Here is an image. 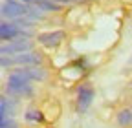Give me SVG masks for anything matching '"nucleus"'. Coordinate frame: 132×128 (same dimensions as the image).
I'll return each instance as SVG.
<instances>
[{
  "instance_id": "10",
  "label": "nucleus",
  "mask_w": 132,
  "mask_h": 128,
  "mask_svg": "<svg viewBox=\"0 0 132 128\" xmlns=\"http://www.w3.org/2000/svg\"><path fill=\"white\" fill-rule=\"evenodd\" d=\"M118 123H119L121 126H128V124H132V110H128V108L121 110L119 114H118Z\"/></svg>"
},
{
  "instance_id": "1",
  "label": "nucleus",
  "mask_w": 132,
  "mask_h": 128,
  "mask_svg": "<svg viewBox=\"0 0 132 128\" xmlns=\"http://www.w3.org/2000/svg\"><path fill=\"white\" fill-rule=\"evenodd\" d=\"M31 77L28 75V71L24 70V66L16 68L9 73L7 83H6V90L9 95H15V97H20V95H31L33 88L29 84Z\"/></svg>"
},
{
  "instance_id": "8",
  "label": "nucleus",
  "mask_w": 132,
  "mask_h": 128,
  "mask_svg": "<svg viewBox=\"0 0 132 128\" xmlns=\"http://www.w3.org/2000/svg\"><path fill=\"white\" fill-rule=\"evenodd\" d=\"M24 70L28 71V75L31 77V81H44L46 79V70L40 68V64L39 66H24Z\"/></svg>"
},
{
  "instance_id": "11",
  "label": "nucleus",
  "mask_w": 132,
  "mask_h": 128,
  "mask_svg": "<svg viewBox=\"0 0 132 128\" xmlns=\"http://www.w3.org/2000/svg\"><path fill=\"white\" fill-rule=\"evenodd\" d=\"M26 119L31 121V123H39V121H42V114L39 110H35V108H29L26 112Z\"/></svg>"
},
{
  "instance_id": "2",
  "label": "nucleus",
  "mask_w": 132,
  "mask_h": 128,
  "mask_svg": "<svg viewBox=\"0 0 132 128\" xmlns=\"http://www.w3.org/2000/svg\"><path fill=\"white\" fill-rule=\"evenodd\" d=\"M40 62H42V57L35 51H24L19 55H13L9 59L6 55H2V68L13 66V64H19V66H39Z\"/></svg>"
},
{
  "instance_id": "7",
  "label": "nucleus",
  "mask_w": 132,
  "mask_h": 128,
  "mask_svg": "<svg viewBox=\"0 0 132 128\" xmlns=\"http://www.w3.org/2000/svg\"><path fill=\"white\" fill-rule=\"evenodd\" d=\"M20 35H24V31L16 24L7 22V20H4L2 24H0V37H2V40H15Z\"/></svg>"
},
{
  "instance_id": "4",
  "label": "nucleus",
  "mask_w": 132,
  "mask_h": 128,
  "mask_svg": "<svg viewBox=\"0 0 132 128\" xmlns=\"http://www.w3.org/2000/svg\"><path fill=\"white\" fill-rule=\"evenodd\" d=\"M31 40H28V37L24 39H19V40H9L6 44H2V48H0V53L2 55H19V53H24V51H31Z\"/></svg>"
},
{
  "instance_id": "9",
  "label": "nucleus",
  "mask_w": 132,
  "mask_h": 128,
  "mask_svg": "<svg viewBox=\"0 0 132 128\" xmlns=\"http://www.w3.org/2000/svg\"><path fill=\"white\" fill-rule=\"evenodd\" d=\"M13 112H15V103H11L7 97H2V99H0V114H2L0 117H2V119H4V117H9Z\"/></svg>"
},
{
  "instance_id": "3",
  "label": "nucleus",
  "mask_w": 132,
  "mask_h": 128,
  "mask_svg": "<svg viewBox=\"0 0 132 128\" xmlns=\"http://www.w3.org/2000/svg\"><path fill=\"white\" fill-rule=\"evenodd\" d=\"M28 13H29V9L22 2H16V0H6L2 4V17L4 19L16 20V19L28 17Z\"/></svg>"
},
{
  "instance_id": "13",
  "label": "nucleus",
  "mask_w": 132,
  "mask_h": 128,
  "mask_svg": "<svg viewBox=\"0 0 132 128\" xmlns=\"http://www.w3.org/2000/svg\"><path fill=\"white\" fill-rule=\"evenodd\" d=\"M19 2H24V4H39L42 0H19Z\"/></svg>"
},
{
  "instance_id": "6",
  "label": "nucleus",
  "mask_w": 132,
  "mask_h": 128,
  "mask_svg": "<svg viewBox=\"0 0 132 128\" xmlns=\"http://www.w3.org/2000/svg\"><path fill=\"white\" fill-rule=\"evenodd\" d=\"M64 40V31L57 29V31H48V33H40L39 35V42L46 48H57L61 42Z\"/></svg>"
},
{
  "instance_id": "5",
  "label": "nucleus",
  "mask_w": 132,
  "mask_h": 128,
  "mask_svg": "<svg viewBox=\"0 0 132 128\" xmlns=\"http://www.w3.org/2000/svg\"><path fill=\"white\" fill-rule=\"evenodd\" d=\"M94 99V88L86 83L77 90V112H86Z\"/></svg>"
},
{
  "instance_id": "12",
  "label": "nucleus",
  "mask_w": 132,
  "mask_h": 128,
  "mask_svg": "<svg viewBox=\"0 0 132 128\" xmlns=\"http://www.w3.org/2000/svg\"><path fill=\"white\" fill-rule=\"evenodd\" d=\"M0 128H19V124H16L13 119H9V117H4L2 123H0Z\"/></svg>"
}]
</instances>
